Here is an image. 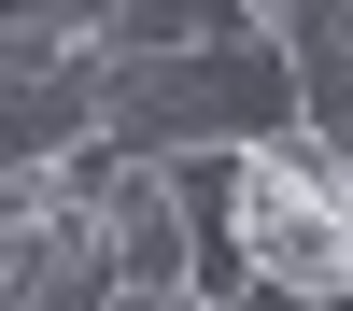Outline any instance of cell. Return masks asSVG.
<instances>
[{
	"label": "cell",
	"mask_w": 353,
	"mask_h": 311,
	"mask_svg": "<svg viewBox=\"0 0 353 311\" xmlns=\"http://www.w3.org/2000/svg\"><path fill=\"white\" fill-rule=\"evenodd\" d=\"M212 226H226V283L353 297V141L269 128L241 156H212Z\"/></svg>",
	"instance_id": "1"
},
{
	"label": "cell",
	"mask_w": 353,
	"mask_h": 311,
	"mask_svg": "<svg viewBox=\"0 0 353 311\" xmlns=\"http://www.w3.org/2000/svg\"><path fill=\"white\" fill-rule=\"evenodd\" d=\"M269 128H311L297 71H283L269 28H226V43H170L113 71V141L128 156H241Z\"/></svg>",
	"instance_id": "2"
},
{
	"label": "cell",
	"mask_w": 353,
	"mask_h": 311,
	"mask_svg": "<svg viewBox=\"0 0 353 311\" xmlns=\"http://www.w3.org/2000/svg\"><path fill=\"white\" fill-rule=\"evenodd\" d=\"M85 198H99V226H113L128 297H184V283L212 269V156H128V141H99V156H85Z\"/></svg>",
	"instance_id": "3"
},
{
	"label": "cell",
	"mask_w": 353,
	"mask_h": 311,
	"mask_svg": "<svg viewBox=\"0 0 353 311\" xmlns=\"http://www.w3.org/2000/svg\"><path fill=\"white\" fill-rule=\"evenodd\" d=\"M113 43L71 28H0V170H71L113 141Z\"/></svg>",
	"instance_id": "4"
},
{
	"label": "cell",
	"mask_w": 353,
	"mask_h": 311,
	"mask_svg": "<svg viewBox=\"0 0 353 311\" xmlns=\"http://www.w3.org/2000/svg\"><path fill=\"white\" fill-rule=\"evenodd\" d=\"M128 269H113V226L85 198V170H14L0 198V311H113Z\"/></svg>",
	"instance_id": "5"
},
{
	"label": "cell",
	"mask_w": 353,
	"mask_h": 311,
	"mask_svg": "<svg viewBox=\"0 0 353 311\" xmlns=\"http://www.w3.org/2000/svg\"><path fill=\"white\" fill-rule=\"evenodd\" d=\"M241 14L283 43V71H297L311 128H325V141H353V0H241Z\"/></svg>",
	"instance_id": "6"
},
{
	"label": "cell",
	"mask_w": 353,
	"mask_h": 311,
	"mask_svg": "<svg viewBox=\"0 0 353 311\" xmlns=\"http://www.w3.org/2000/svg\"><path fill=\"white\" fill-rule=\"evenodd\" d=\"M113 311H226V297H198V283H184V297H113Z\"/></svg>",
	"instance_id": "7"
}]
</instances>
